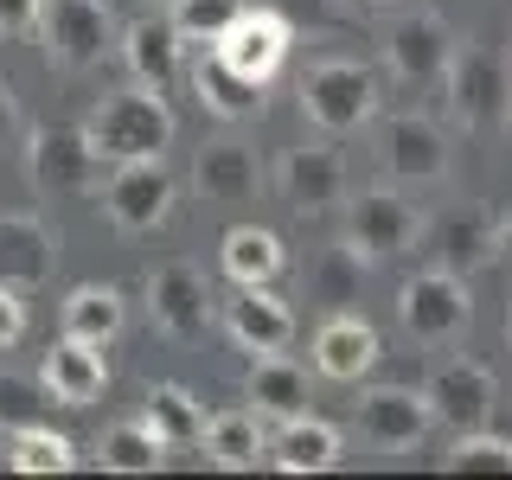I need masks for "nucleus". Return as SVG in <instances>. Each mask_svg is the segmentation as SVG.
<instances>
[{
	"instance_id": "1",
	"label": "nucleus",
	"mask_w": 512,
	"mask_h": 480,
	"mask_svg": "<svg viewBox=\"0 0 512 480\" xmlns=\"http://www.w3.org/2000/svg\"><path fill=\"white\" fill-rule=\"evenodd\" d=\"M90 148L116 167V160H148V154H167L173 148V109H167V90H148V84H128V90H109L103 103L90 109L84 122Z\"/></svg>"
},
{
	"instance_id": "2",
	"label": "nucleus",
	"mask_w": 512,
	"mask_h": 480,
	"mask_svg": "<svg viewBox=\"0 0 512 480\" xmlns=\"http://www.w3.org/2000/svg\"><path fill=\"white\" fill-rule=\"evenodd\" d=\"M301 116L327 141L359 135V128L378 116V77L365 71L359 58H320L314 71L301 77Z\"/></svg>"
},
{
	"instance_id": "3",
	"label": "nucleus",
	"mask_w": 512,
	"mask_h": 480,
	"mask_svg": "<svg viewBox=\"0 0 512 480\" xmlns=\"http://www.w3.org/2000/svg\"><path fill=\"white\" fill-rule=\"evenodd\" d=\"M442 90H448V109H455V122L461 128H500L512 116V58L500 52V45H455V58H448V77H442Z\"/></svg>"
},
{
	"instance_id": "4",
	"label": "nucleus",
	"mask_w": 512,
	"mask_h": 480,
	"mask_svg": "<svg viewBox=\"0 0 512 480\" xmlns=\"http://www.w3.org/2000/svg\"><path fill=\"white\" fill-rule=\"evenodd\" d=\"M116 13L109 0H45L39 7V45L58 71H90L116 52Z\"/></svg>"
},
{
	"instance_id": "5",
	"label": "nucleus",
	"mask_w": 512,
	"mask_h": 480,
	"mask_svg": "<svg viewBox=\"0 0 512 480\" xmlns=\"http://www.w3.org/2000/svg\"><path fill=\"white\" fill-rule=\"evenodd\" d=\"M397 320L416 346H455L474 320V301H468V276H448V269L429 263L423 276H410L397 288Z\"/></svg>"
},
{
	"instance_id": "6",
	"label": "nucleus",
	"mask_w": 512,
	"mask_h": 480,
	"mask_svg": "<svg viewBox=\"0 0 512 480\" xmlns=\"http://www.w3.org/2000/svg\"><path fill=\"white\" fill-rule=\"evenodd\" d=\"M103 167L109 160L90 148L84 128H39L26 141V173L45 199H77V192H96L103 186Z\"/></svg>"
},
{
	"instance_id": "7",
	"label": "nucleus",
	"mask_w": 512,
	"mask_h": 480,
	"mask_svg": "<svg viewBox=\"0 0 512 480\" xmlns=\"http://www.w3.org/2000/svg\"><path fill=\"white\" fill-rule=\"evenodd\" d=\"M416 237H423V218L397 186H372L346 205V244L365 256V263H384V256H404Z\"/></svg>"
},
{
	"instance_id": "8",
	"label": "nucleus",
	"mask_w": 512,
	"mask_h": 480,
	"mask_svg": "<svg viewBox=\"0 0 512 480\" xmlns=\"http://www.w3.org/2000/svg\"><path fill=\"white\" fill-rule=\"evenodd\" d=\"M148 314H154V327L167 333V340L192 346V340L212 333L218 301H212V288H205V276L192 263H160L148 276Z\"/></svg>"
},
{
	"instance_id": "9",
	"label": "nucleus",
	"mask_w": 512,
	"mask_h": 480,
	"mask_svg": "<svg viewBox=\"0 0 512 480\" xmlns=\"http://www.w3.org/2000/svg\"><path fill=\"white\" fill-rule=\"evenodd\" d=\"M103 212L122 224V231H154L167 224L173 212V173L167 160L148 154V160H116L103 180Z\"/></svg>"
},
{
	"instance_id": "10",
	"label": "nucleus",
	"mask_w": 512,
	"mask_h": 480,
	"mask_svg": "<svg viewBox=\"0 0 512 480\" xmlns=\"http://www.w3.org/2000/svg\"><path fill=\"white\" fill-rule=\"evenodd\" d=\"M288 45H295V26H288L282 7H244L231 26H224V39L212 52L231 64V71L256 77V84H269V77L288 64Z\"/></svg>"
},
{
	"instance_id": "11",
	"label": "nucleus",
	"mask_w": 512,
	"mask_h": 480,
	"mask_svg": "<svg viewBox=\"0 0 512 480\" xmlns=\"http://www.w3.org/2000/svg\"><path fill=\"white\" fill-rule=\"evenodd\" d=\"M448 58H455V32H448L436 13H410L384 32V64L397 71V84L410 90H436L448 77Z\"/></svg>"
},
{
	"instance_id": "12",
	"label": "nucleus",
	"mask_w": 512,
	"mask_h": 480,
	"mask_svg": "<svg viewBox=\"0 0 512 480\" xmlns=\"http://www.w3.org/2000/svg\"><path fill=\"white\" fill-rule=\"evenodd\" d=\"M352 423H359V436L384 448V455H397V448H416L429 436V397L410 391V384H378V391H365L359 404H352Z\"/></svg>"
},
{
	"instance_id": "13",
	"label": "nucleus",
	"mask_w": 512,
	"mask_h": 480,
	"mask_svg": "<svg viewBox=\"0 0 512 480\" xmlns=\"http://www.w3.org/2000/svg\"><path fill=\"white\" fill-rule=\"evenodd\" d=\"M378 160L397 186H436L448 173V135L429 116H391L378 135Z\"/></svg>"
},
{
	"instance_id": "14",
	"label": "nucleus",
	"mask_w": 512,
	"mask_h": 480,
	"mask_svg": "<svg viewBox=\"0 0 512 480\" xmlns=\"http://www.w3.org/2000/svg\"><path fill=\"white\" fill-rule=\"evenodd\" d=\"M423 397H429V416H436L442 429L468 436V429H487V416H493V372L474 365V359H448V365L429 372Z\"/></svg>"
},
{
	"instance_id": "15",
	"label": "nucleus",
	"mask_w": 512,
	"mask_h": 480,
	"mask_svg": "<svg viewBox=\"0 0 512 480\" xmlns=\"http://www.w3.org/2000/svg\"><path fill=\"white\" fill-rule=\"evenodd\" d=\"M276 180H282V199L308 218V212H327V205L346 199V160H340V148H327V141H308V148L282 154Z\"/></svg>"
},
{
	"instance_id": "16",
	"label": "nucleus",
	"mask_w": 512,
	"mask_h": 480,
	"mask_svg": "<svg viewBox=\"0 0 512 480\" xmlns=\"http://www.w3.org/2000/svg\"><path fill=\"white\" fill-rule=\"evenodd\" d=\"M192 186H199L205 205H244V199H256V186H263V160L237 135H218L192 160Z\"/></svg>"
},
{
	"instance_id": "17",
	"label": "nucleus",
	"mask_w": 512,
	"mask_h": 480,
	"mask_svg": "<svg viewBox=\"0 0 512 480\" xmlns=\"http://www.w3.org/2000/svg\"><path fill=\"white\" fill-rule=\"evenodd\" d=\"M39 384H45V397H52V404L90 410L96 397H103V384H109L103 346H84V340H71V333H58V346L39 359Z\"/></svg>"
},
{
	"instance_id": "18",
	"label": "nucleus",
	"mask_w": 512,
	"mask_h": 480,
	"mask_svg": "<svg viewBox=\"0 0 512 480\" xmlns=\"http://www.w3.org/2000/svg\"><path fill=\"white\" fill-rule=\"evenodd\" d=\"M52 269H58V237L39 218H26V212L0 218V288L32 295V288L52 282Z\"/></svg>"
},
{
	"instance_id": "19",
	"label": "nucleus",
	"mask_w": 512,
	"mask_h": 480,
	"mask_svg": "<svg viewBox=\"0 0 512 480\" xmlns=\"http://www.w3.org/2000/svg\"><path fill=\"white\" fill-rule=\"evenodd\" d=\"M372 365H378V333H372V320H359V314H346V308L320 320V333H314V372H320V378L359 384Z\"/></svg>"
},
{
	"instance_id": "20",
	"label": "nucleus",
	"mask_w": 512,
	"mask_h": 480,
	"mask_svg": "<svg viewBox=\"0 0 512 480\" xmlns=\"http://www.w3.org/2000/svg\"><path fill=\"white\" fill-rule=\"evenodd\" d=\"M116 52H122V64H128V77H135V84L167 90L173 77H180V52H186V39L173 32V20H160V13H141V20H128V26H122Z\"/></svg>"
},
{
	"instance_id": "21",
	"label": "nucleus",
	"mask_w": 512,
	"mask_h": 480,
	"mask_svg": "<svg viewBox=\"0 0 512 480\" xmlns=\"http://www.w3.org/2000/svg\"><path fill=\"white\" fill-rule=\"evenodd\" d=\"M263 90L269 84L231 71L218 52H199V58H192V96H199V109H205V116H218V122H231V128L263 116Z\"/></svg>"
},
{
	"instance_id": "22",
	"label": "nucleus",
	"mask_w": 512,
	"mask_h": 480,
	"mask_svg": "<svg viewBox=\"0 0 512 480\" xmlns=\"http://www.w3.org/2000/svg\"><path fill=\"white\" fill-rule=\"evenodd\" d=\"M224 333L244 352H282L295 340V314H288V301L269 295V288H237V295L224 301Z\"/></svg>"
},
{
	"instance_id": "23",
	"label": "nucleus",
	"mask_w": 512,
	"mask_h": 480,
	"mask_svg": "<svg viewBox=\"0 0 512 480\" xmlns=\"http://www.w3.org/2000/svg\"><path fill=\"white\" fill-rule=\"evenodd\" d=\"M429 263L448 276H474V269L500 263L493 256V218L487 212H442L429 224Z\"/></svg>"
},
{
	"instance_id": "24",
	"label": "nucleus",
	"mask_w": 512,
	"mask_h": 480,
	"mask_svg": "<svg viewBox=\"0 0 512 480\" xmlns=\"http://www.w3.org/2000/svg\"><path fill=\"white\" fill-rule=\"evenodd\" d=\"M218 263H224V276L237 288H269L288 269V250H282V237L269 231V224H231L224 244H218Z\"/></svg>"
},
{
	"instance_id": "25",
	"label": "nucleus",
	"mask_w": 512,
	"mask_h": 480,
	"mask_svg": "<svg viewBox=\"0 0 512 480\" xmlns=\"http://www.w3.org/2000/svg\"><path fill=\"white\" fill-rule=\"evenodd\" d=\"M269 461H276L282 474H327L333 461H340V429L301 410L269 436Z\"/></svg>"
},
{
	"instance_id": "26",
	"label": "nucleus",
	"mask_w": 512,
	"mask_h": 480,
	"mask_svg": "<svg viewBox=\"0 0 512 480\" xmlns=\"http://www.w3.org/2000/svg\"><path fill=\"white\" fill-rule=\"evenodd\" d=\"M250 404H256V416H276V423L301 416V410L314 404L308 372H301L288 352H263V359L250 365Z\"/></svg>"
},
{
	"instance_id": "27",
	"label": "nucleus",
	"mask_w": 512,
	"mask_h": 480,
	"mask_svg": "<svg viewBox=\"0 0 512 480\" xmlns=\"http://www.w3.org/2000/svg\"><path fill=\"white\" fill-rule=\"evenodd\" d=\"M205 455H212L218 468H231V474L256 468V461L269 455V429H263V416H256V410H218L212 423H205Z\"/></svg>"
},
{
	"instance_id": "28",
	"label": "nucleus",
	"mask_w": 512,
	"mask_h": 480,
	"mask_svg": "<svg viewBox=\"0 0 512 480\" xmlns=\"http://www.w3.org/2000/svg\"><path fill=\"white\" fill-rule=\"evenodd\" d=\"M122 320H128V308L109 282H84V288L64 295V333L84 340V346H109L122 333Z\"/></svg>"
},
{
	"instance_id": "29",
	"label": "nucleus",
	"mask_w": 512,
	"mask_h": 480,
	"mask_svg": "<svg viewBox=\"0 0 512 480\" xmlns=\"http://www.w3.org/2000/svg\"><path fill=\"white\" fill-rule=\"evenodd\" d=\"M141 423H148L167 448H199L205 442V410H199V397H192L186 384H148Z\"/></svg>"
},
{
	"instance_id": "30",
	"label": "nucleus",
	"mask_w": 512,
	"mask_h": 480,
	"mask_svg": "<svg viewBox=\"0 0 512 480\" xmlns=\"http://www.w3.org/2000/svg\"><path fill=\"white\" fill-rule=\"evenodd\" d=\"M96 455H103V468H109V474H154L160 461H167V442H160L154 429L135 416V423H116V429H103Z\"/></svg>"
},
{
	"instance_id": "31",
	"label": "nucleus",
	"mask_w": 512,
	"mask_h": 480,
	"mask_svg": "<svg viewBox=\"0 0 512 480\" xmlns=\"http://www.w3.org/2000/svg\"><path fill=\"white\" fill-rule=\"evenodd\" d=\"M7 461L20 474H71L77 448H71V436H58V429H45V423H20L13 442H7Z\"/></svg>"
},
{
	"instance_id": "32",
	"label": "nucleus",
	"mask_w": 512,
	"mask_h": 480,
	"mask_svg": "<svg viewBox=\"0 0 512 480\" xmlns=\"http://www.w3.org/2000/svg\"><path fill=\"white\" fill-rule=\"evenodd\" d=\"M237 13H244V0H173L167 20H173V32H180L186 45H218Z\"/></svg>"
},
{
	"instance_id": "33",
	"label": "nucleus",
	"mask_w": 512,
	"mask_h": 480,
	"mask_svg": "<svg viewBox=\"0 0 512 480\" xmlns=\"http://www.w3.org/2000/svg\"><path fill=\"white\" fill-rule=\"evenodd\" d=\"M442 474H512V442L493 436V429H468L442 455Z\"/></svg>"
},
{
	"instance_id": "34",
	"label": "nucleus",
	"mask_w": 512,
	"mask_h": 480,
	"mask_svg": "<svg viewBox=\"0 0 512 480\" xmlns=\"http://www.w3.org/2000/svg\"><path fill=\"white\" fill-rule=\"evenodd\" d=\"M359 263H365V256L352 250V244L327 250V256L314 263V276H308L314 301H327V308H346V301H359Z\"/></svg>"
},
{
	"instance_id": "35",
	"label": "nucleus",
	"mask_w": 512,
	"mask_h": 480,
	"mask_svg": "<svg viewBox=\"0 0 512 480\" xmlns=\"http://www.w3.org/2000/svg\"><path fill=\"white\" fill-rule=\"evenodd\" d=\"M39 391H45V384H39ZM39 391H32V384H20V378H0V416H7L13 429L32 423V410H39Z\"/></svg>"
},
{
	"instance_id": "36",
	"label": "nucleus",
	"mask_w": 512,
	"mask_h": 480,
	"mask_svg": "<svg viewBox=\"0 0 512 480\" xmlns=\"http://www.w3.org/2000/svg\"><path fill=\"white\" fill-rule=\"evenodd\" d=\"M276 7L288 13V26L295 32H327L340 13H333V0H276Z\"/></svg>"
},
{
	"instance_id": "37",
	"label": "nucleus",
	"mask_w": 512,
	"mask_h": 480,
	"mask_svg": "<svg viewBox=\"0 0 512 480\" xmlns=\"http://www.w3.org/2000/svg\"><path fill=\"white\" fill-rule=\"evenodd\" d=\"M39 7H45V0H0V39L39 32Z\"/></svg>"
},
{
	"instance_id": "38",
	"label": "nucleus",
	"mask_w": 512,
	"mask_h": 480,
	"mask_svg": "<svg viewBox=\"0 0 512 480\" xmlns=\"http://www.w3.org/2000/svg\"><path fill=\"white\" fill-rule=\"evenodd\" d=\"M26 333V295L20 288H0V352Z\"/></svg>"
},
{
	"instance_id": "39",
	"label": "nucleus",
	"mask_w": 512,
	"mask_h": 480,
	"mask_svg": "<svg viewBox=\"0 0 512 480\" xmlns=\"http://www.w3.org/2000/svg\"><path fill=\"white\" fill-rule=\"evenodd\" d=\"M13 135H20V103H13V90L0 84V148H7Z\"/></svg>"
},
{
	"instance_id": "40",
	"label": "nucleus",
	"mask_w": 512,
	"mask_h": 480,
	"mask_svg": "<svg viewBox=\"0 0 512 480\" xmlns=\"http://www.w3.org/2000/svg\"><path fill=\"white\" fill-rule=\"evenodd\" d=\"M493 256H500V263H512V218L493 224Z\"/></svg>"
},
{
	"instance_id": "41",
	"label": "nucleus",
	"mask_w": 512,
	"mask_h": 480,
	"mask_svg": "<svg viewBox=\"0 0 512 480\" xmlns=\"http://www.w3.org/2000/svg\"><path fill=\"white\" fill-rule=\"evenodd\" d=\"M372 7H391V0H372Z\"/></svg>"
},
{
	"instance_id": "42",
	"label": "nucleus",
	"mask_w": 512,
	"mask_h": 480,
	"mask_svg": "<svg viewBox=\"0 0 512 480\" xmlns=\"http://www.w3.org/2000/svg\"><path fill=\"white\" fill-rule=\"evenodd\" d=\"M506 333H512V314H506Z\"/></svg>"
},
{
	"instance_id": "43",
	"label": "nucleus",
	"mask_w": 512,
	"mask_h": 480,
	"mask_svg": "<svg viewBox=\"0 0 512 480\" xmlns=\"http://www.w3.org/2000/svg\"><path fill=\"white\" fill-rule=\"evenodd\" d=\"M506 122H512V116H506Z\"/></svg>"
}]
</instances>
